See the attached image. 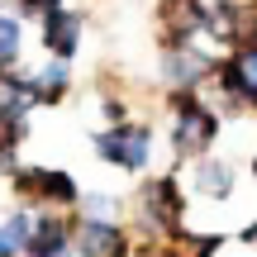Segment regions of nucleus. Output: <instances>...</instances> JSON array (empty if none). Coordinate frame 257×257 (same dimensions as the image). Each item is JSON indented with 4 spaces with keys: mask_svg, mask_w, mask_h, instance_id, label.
<instances>
[{
    "mask_svg": "<svg viewBox=\"0 0 257 257\" xmlns=\"http://www.w3.org/2000/svg\"><path fill=\"white\" fill-rule=\"evenodd\" d=\"M10 186H15V195L24 200V210L29 205H38V210H76V200H81L76 176L57 172V167H24V162H15Z\"/></svg>",
    "mask_w": 257,
    "mask_h": 257,
    "instance_id": "f257e3e1",
    "label": "nucleus"
},
{
    "mask_svg": "<svg viewBox=\"0 0 257 257\" xmlns=\"http://www.w3.org/2000/svg\"><path fill=\"white\" fill-rule=\"evenodd\" d=\"M95 148H100V157H105V162L124 167V172H143V167H148V153H153V128L119 119L114 128L95 134Z\"/></svg>",
    "mask_w": 257,
    "mask_h": 257,
    "instance_id": "f03ea898",
    "label": "nucleus"
},
{
    "mask_svg": "<svg viewBox=\"0 0 257 257\" xmlns=\"http://www.w3.org/2000/svg\"><path fill=\"white\" fill-rule=\"evenodd\" d=\"M214 134H219V119H214L205 105H195V100H176V134H172V148H176V157H200L205 148L214 143Z\"/></svg>",
    "mask_w": 257,
    "mask_h": 257,
    "instance_id": "7ed1b4c3",
    "label": "nucleus"
},
{
    "mask_svg": "<svg viewBox=\"0 0 257 257\" xmlns=\"http://www.w3.org/2000/svg\"><path fill=\"white\" fill-rule=\"evenodd\" d=\"M24 257H72V224L62 219V210H38L34 214Z\"/></svg>",
    "mask_w": 257,
    "mask_h": 257,
    "instance_id": "20e7f679",
    "label": "nucleus"
},
{
    "mask_svg": "<svg viewBox=\"0 0 257 257\" xmlns=\"http://www.w3.org/2000/svg\"><path fill=\"white\" fill-rule=\"evenodd\" d=\"M72 252L76 257H124L128 238L114 219H81L72 229Z\"/></svg>",
    "mask_w": 257,
    "mask_h": 257,
    "instance_id": "39448f33",
    "label": "nucleus"
},
{
    "mask_svg": "<svg viewBox=\"0 0 257 257\" xmlns=\"http://www.w3.org/2000/svg\"><path fill=\"white\" fill-rule=\"evenodd\" d=\"M38 110V91H34V72H0V119L19 124Z\"/></svg>",
    "mask_w": 257,
    "mask_h": 257,
    "instance_id": "423d86ee",
    "label": "nucleus"
},
{
    "mask_svg": "<svg viewBox=\"0 0 257 257\" xmlns=\"http://www.w3.org/2000/svg\"><path fill=\"white\" fill-rule=\"evenodd\" d=\"M181 205H186V195L176 191L172 176L143 186V214L153 219V229H176V224H181Z\"/></svg>",
    "mask_w": 257,
    "mask_h": 257,
    "instance_id": "0eeeda50",
    "label": "nucleus"
},
{
    "mask_svg": "<svg viewBox=\"0 0 257 257\" xmlns=\"http://www.w3.org/2000/svg\"><path fill=\"white\" fill-rule=\"evenodd\" d=\"M76 43H81V19H76L67 5L48 10L43 15V48L67 62V57H76Z\"/></svg>",
    "mask_w": 257,
    "mask_h": 257,
    "instance_id": "6e6552de",
    "label": "nucleus"
},
{
    "mask_svg": "<svg viewBox=\"0 0 257 257\" xmlns=\"http://www.w3.org/2000/svg\"><path fill=\"white\" fill-rule=\"evenodd\" d=\"M195 191L210 195V200H224V195H233V167L219 162V157H205L200 167H195Z\"/></svg>",
    "mask_w": 257,
    "mask_h": 257,
    "instance_id": "1a4fd4ad",
    "label": "nucleus"
},
{
    "mask_svg": "<svg viewBox=\"0 0 257 257\" xmlns=\"http://www.w3.org/2000/svg\"><path fill=\"white\" fill-rule=\"evenodd\" d=\"M34 91H38V105H57L67 91H72V72H67L62 57H53L43 72H34Z\"/></svg>",
    "mask_w": 257,
    "mask_h": 257,
    "instance_id": "9d476101",
    "label": "nucleus"
},
{
    "mask_svg": "<svg viewBox=\"0 0 257 257\" xmlns=\"http://www.w3.org/2000/svg\"><path fill=\"white\" fill-rule=\"evenodd\" d=\"M29 224H34V210H24V205H19L15 214H5V219H0V257H24Z\"/></svg>",
    "mask_w": 257,
    "mask_h": 257,
    "instance_id": "9b49d317",
    "label": "nucleus"
},
{
    "mask_svg": "<svg viewBox=\"0 0 257 257\" xmlns=\"http://www.w3.org/2000/svg\"><path fill=\"white\" fill-rule=\"evenodd\" d=\"M205 72H210V62H205L200 53H186V48H172V53H167V76H172V86H200Z\"/></svg>",
    "mask_w": 257,
    "mask_h": 257,
    "instance_id": "f8f14e48",
    "label": "nucleus"
},
{
    "mask_svg": "<svg viewBox=\"0 0 257 257\" xmlns=\"http://www.w3.org/2000/svg\"><path fill=\"white\" fill-rule=\"evenodd\" d=\"M19 53H24V19L0 10V67H5V72L19 67Z\"/></svg>",
    "mask_w": 257,
    "mask_h": 257,
    "instance_id": "ddd939ff",
    "label": "nucleus"
},
{
    "mask_svg": "<svg viewBox=\"0 0 257 257\" xmlns=\"http://www.w3.org/2000/svg\"><path fill=\"white\" fill-rule=\"evenodd\" d=\"M76 210H81V219H114V214H119V200H114V195H86L81 191Z\"/></svg>",
    "mask_w": 257,
    "mask_h": 257,
    "instance_id": "4468645a",
    "label": "nucleus"
},
{
    "mask_svg": "<svg viewBox=\"0 0 257 257\" xmlns=\"http://www.w3.org/2000/svg\"><path fill=\"white\" fill-rule=\"evenodd\" d=\"M62 0H15V15L19 19H43L48 10H57Z\"/></svg>",
    "mask_w": 257,
    "mask_h": 257,
    "instance_id": "2eb2a0df",
    "label": "nucleus"
},
{
    "mask_svg": "<svg viewBox=\"0 0 257 257\" xmlns=\"http://www.w3.org/2000/svg\"><path fill=\"white\" fill-rule=\"evenodd\" d=\"M233 67H238V76H243V81H248L252 91H257V48H243Z\"/></svg>",
    "mask_w": 257,
    "mask_h": 257,
    "instance_id": "dca6fc26",
    "label": "nucleus"
},
{
    "mask_svg": "<svg viewBox=\"0 0 257 257\" xmlns=\"http://www.w3.org/2000/svg\"><path fill=\"white\" fill-rule=\"evenodd\" d=\"M15 162H19V157H15V148H10V143H0V176H10V172H15Z\"/></svg>",
    "mask_w": 257,
    "mask_h": 257,
    "instance_id": "f3484780",
    "label": "nucleus"
},
{
    "mask_svg": "<svg viewBox=\"0 0 257 257\" xmlns=\"http://www.w3.org/2000/svg\"><path fill=\"white\" fill-rule=\"evenodd\" d=\"M252 176H257V157H252Z\"/></svg>",
    "mask_w": 257,
    "mask_h": 257,
    "instance_id": "a211bd4d",
    "label": "nucleus"
},
{
    "mask_svg": "<svg viewBox=\"0 0 257 257\" xmlns=\"http://www.w3.org/2000/svg\"><path fill=\"white\" fill-rule=\"evenodd\" d=\"M0 72H5V67H0Z\"/></svg>",
    "mask_w": 257,
    "mask_h": 257,
    "instance_id": "6ab92c4d",
    "label": "nucleus"
}]
</instances>
